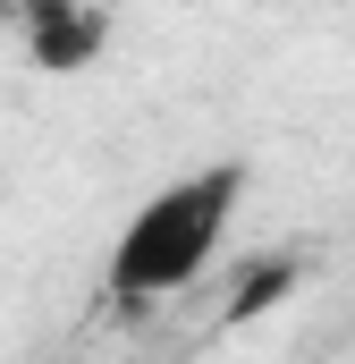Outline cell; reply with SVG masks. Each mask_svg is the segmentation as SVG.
<instances>
[{
	"label": "cell",
	"mask_w": 355,
	"mask_h": 364,
	"mask_svg": "<svg viewBox=\"0 0 355 364\" xmlns=\"http://www.w3.org/2000/svg\"><path fill=\"white\" fill-rule=\"evenodd\" d=\"M237 203H246V161H212V170H186V178L153 186L136 203V220L110 237V296L153 305V296L195 288L212 272Z\"/></svg>",
	"instance_id": "cell-1"
},
{
	"label": "cell",
	"mask_w": 355,
	"mask_h": 364,
	"mask_svg": "<svg viewBox=\"0 0 355 364\" xmlns=\"http://www.w3.org/2000/svg\"><path fill=\"white\" fill-rule=\"evenodd\" d=\"M102 34H110V17H102L93 0H34V60H43V68L77 77L93 51H102Z\"/></svg>",
	"instance_id": "cell-2"
},
{
	"label": "cell",
	"mask_w": 355,
	"mask_h": 364,
	"mask_svg": "<svg viewBox=\"0 0 355 364\" xmlns=\"http://www.w3.org/2000/svg\"><path fill=\"white\" fill-rule=\"evenodd\" d=\"M288 288H296V263H288V255H263V263H254V279H237L229 322H254V314H263V305H279Z\"/></svg>",
	"instance_id": "cell-3"
}]
</instances>
